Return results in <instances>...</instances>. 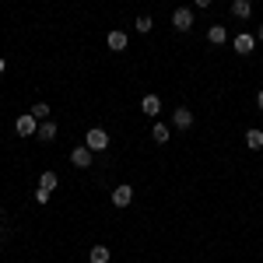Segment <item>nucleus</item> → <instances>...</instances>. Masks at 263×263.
Masks as SVG:
<instances>
[{
    "instance_id": "obj_1",
    "label": "nucleus",
    "mask_w": 263,
    "mask_h": 263,
    "mask_svg": "<svg viewBox=\"0 0 263 263\" xmlns=\"http://www.w3.org/2000/svg\"><path fill=\"white\" fill-rule=\"evenodd\" d=\"M84 147H91L95 155H99V151H105V147H109V134H105L102 126H91V130L84 134Z\"/></svg>"
},
{
    "instance_id": "obj_2",
    "label": "nucleus",
    "mask_w": 263,
    "mask_h": 263,
    "mask_svg": "<svg viewBox=\"0 0 263 263\" xmlns=\"http://www.w3.org/2000/svg\"><path fill=\"white\" fill-rule=\"evenodd\" d=\"M14 130H18V137H35V130H39V120L32 116V112H25L14 120Z\"/></svg>"
},
{
    "instance_id": "obj_3",
    "label": "nucleus",
    "mask_w": 263,
    "mask_h": 263,
    "mask_svg": "<svg viewBox=\"0 0 263 263\" xmlns=\"http://www.w3.org/2000/svg\"><path fill=\"white\" fill-rule=\"evenodd\" d=\"M172 25H176V32H190V28H193V11H190V7H176Z\"/></svg>"
},
{
    "instance_id": "obj_4",
    "label": "nucleus",
    "mask_w": 263,
    "mask_h": 263,
    "mask_svg": "<svg viewBox=\"0 0 263 263\" xmlns=\"http://www.w3.org/2000/svg\"><path fill=\"white\" fill-rule=\"evenodd\" d=\"M130 200H134V186L130 182H123V186L112 190V207H130Z\"/></svg>"
},
{
    "instance_id": "obj_5",
    "label": "nucleus",
    "mask_w": 263,
    "mask_h": 263,
    "mask_svg": "<svg viewBox=\"0 0 263 263\" xmlns=\"http://www.w3.org/2000/svg\"><path fill=\"white\" fill-rule=\"evenodd\" d=\"M70 162L78 165V168H88V165L95 162V151H91V147H84V144H81V147H74V151H70Z\"/></svg>"
},
{
    "instance_id": "obj_6",
    "label": "nucleus",
    "mask_w": 263,
    "mask_h": 263,
    "mask_svg": "<svg viewBox=\"0 0 263 263\" xmlns=\"http://www.w3.org/2000/svg\"><path fill=\"white\" fill-rule=\"evenodd\" d=\"M105 46H109L112 53H123V49L130 46V39H126V32H120V28H112V32L105 35Z\"/></svg>"
},
{
    "instance_id": "obj_7",
    "label": "nucleus",
    "mask_w": 263,
    "mask_h": 263,
    "mask_svg": "<svg viewBox=\"0 0 263 263\" xmlns=\"http://www.w3.org/2000/svg\"><path fill=\"white\" fill-rule=\"evenodd\" d=\"M172 126H176V130H190V126H193V112H190L186 105H179V109L172 112Z\"/></svg>"
},
{
    "instance_id": "obj_8",
    "label": "nucleus",
    "mask_w": 263,
    "mask_h": 263,
    "mask_svg": "<svg viewBox=\"0 0 263 263\" xmlns=\"http://www.w3.org/2000/svg\"><path fill=\"white\" fill-rule=\"evenodd\" d=\"M253 49H256V35H235V53H239V57H249V53H253Z\"/></svg>"
},
{
    "instance_id": "obj_9",
    "label": "nucleus",
    "mask_w": 263,
    "mask_h": 263,
    "mask_svg": "<svg viewBox=\"0 0 263 263\" xmlns=\"http://www.w3.org/2000/svg\"><path fill=\"white\" fill-rule=\"evenodd\" d=\"M141 112L144 116H158V112H162V99H158V95H144L141 99Z\"/></svg>"
},
{
    "instance_id": "obj_10",
    "label": "nucleus",
    "mask_w": 263,
    "mask_h": 263,
    "mask_svg": "<svg viewBox=\"0 0 263 263\" xmlns=\"http://www.w3.org/2000/svg\"><path fill=\"white\" fill-rule=\"evenodd\" d=\"M35 137H39L42 144L57 141V123H53V120H42V123H39V130H35Z\"/></svg>"
},
{
    "instance_id": "obj_11",
    "label": "nucleus",
    "mask_w": 263,
    "mask_h": 263,
    "mask_svg": "<svg viewBox=\"0 0 263 263\" xmlns=\"http://www.w3.org/2000/svg\"><path fill=\"white\" fill-rule=\"evenodd\" d=\"M207 42H211V46H224V42H228V28H224V25H211V28H207Z\"/></svg>"
},
{
    "instance_id": "obj_12",
    "label": "nucleus",
    "mask_w": 263,
    "mask_h": 263,
    "mask_svg": "<svg viewBox=\"0 0 263 263\" xmlns=\"http://www.w3.org/2000/svg\"><path fill=\"white\" fill-rule=\"evenodd\" d=\"M151 137H155V144H168V137H172V130H168L165 123H155V126H151Z\"/></svg>"
},
{
    "instance_id": "obj_13",
    "label": "nucleus",
    "mask_w": 263,
    "mask_h": 263,
    "mask_svg": "<svg viewBox=\"0 0 263 263\" xmlns=\"http://www.w3.org/2000/svg\"><path fill=\"white\" fill-rule=\"evenodd\" d=\"M246 144H249V151H260L263 147V130H256V126L246 130Z\"/></svg>"
},
{
    "instance_id": "obj_14",
    "label": "nucleus",
    "mask_w": 263,
    "mask_h": 263,
    "mask_svg": "<svg viewBox=\"0 0 263 263\" xmlns=\"http://www.w3.org/2000/svg\"><path fill=\"white\" fill-rule=\"evenodd\" d=\"M109 256H112L109 246H91V253H88V260H91V263H109Z\"/></svg>"
},
{
    "instance_id": "obj_15",
    "label": "nucleus",
    "mask_w": 263,
    "mask_h": 263,
    "mask_svg": "<svg viewBox=\"0 0 263 263\" xmlns=\"http://www.w3.org/2000/svg\"><path fill=\"white\" fill-rule=\"evenodd\" d=\"M232 14H235V18H249V14H253V4H249V0H232Z\"/></svg>"
},
{
    "instance_id": "obj_16",
    "label": "nucleus",
    "mask_w": 263,
    "mask_h": 263,
    "mask_svg": "<svg viewBox=\"0 0 263 263\" xmlns=\"http://www.w3.org/2000/svg\"><path fill=\"white\" fill-rule=\"evenodd\" d=\"M57 172H49V168H46V172H42L39 176V190H49V193H53V190H57Z\"/></svg>"
},
{
    "instance_id": "obj_17",
    "label": "nucleus",
    "mask_w": 263,
    "mask_h": 263,
    "mask_svg": "<svg viewBox=\"0 0 263 263\" xmlns=\"http://www.w3.org/2000/svg\"><path fill=\"white\" fill-rule=\"evenodd\" d=\"M28 112H32V116H35V120H49V105H46V102H35V105H32V109H28Z\"/></svg>"
},
{
    "instance_id": "obj_18",
    "label": "nucleus",
    "mask_w": 263,
    "mask_h": 263,
    "mask_svg": "<svg viewBox=\"0 0 263 263\" xmlns=\"http://www.w3.org/2000/svg\"><path fill=\"white\" fill-rule=\"evenodd\" d=\"M151 25H155V21L147 18V14H141V18L134 21V28H137V32H141V35H147V32H151Z\"/></svg>"
},
{
    "instance_id": "obj_19",
    "label": "nucleus",
    "mask_w": 263,
    "mask_h": 263,
    "mask_svg": "<svg viewBox=\"0 0 263 263\" xmlns=\"http://www.w3.org/2000/svg\"><path fill=\"white\" fill-rule=\"evenodd\" d=\"M35 203H49V190H35Z\"/></svg>"
},
{
    "instance_id": "obj_20",
    "label": "nucleus",
    "mask_w": 263,
    "mask_h": 263,
    "mask_svg": "<svg viewBox=\"0 0 263 263\" xmlns=\"http://www.w3.org/2000/svg\"><path fill=\"white\" fill-rule=\"evenodd\" d=\"M256 109L263 112V88H260V95H256Z\"/></svg>"
},
{
    "instance_id": "obj_21",
    "label": "nucleus",
    "mask_w": 263,
    "mask_h": 263,
    "mask_svg": "<svg viewBox=\"0 0 263 263\" xmlns=\"http://www.w3.org/2000/svg\"><path fill=\"white\" fill-rule=\"evenodd\" d=\"M193 4H197V7H211L214 0H193Z\"/></svg>"
},
{
    "instance_id": "obj_22",
    "label": "nucleus",
    "mask_w": 263,
    "mask_h": 263,
    "mask_svg": "<svg viewBox=\"0 0 263 263\" xmlns=\"http://www.w3.org/2000/svg\"><path fill=\"white\" fill-rule=\"evenodd\" d=\"M256 42H263V25H260V28H256Z\"/></svg>"
},
{
    "instance_id": "obj_23",
    "label": "nucleus",
    "mask_w": 263,
    "mask_h": 263,
    "mask_svg": "<svg viewBox=\"0 0 263 263\" xmlns=\"http://www.w3.org/2000/svg\"><path fill=\"white\" fill-rule=\"evenodd\" d=\"M0 74H4V57H0Z\"/></svg>"
}]
</instances>
